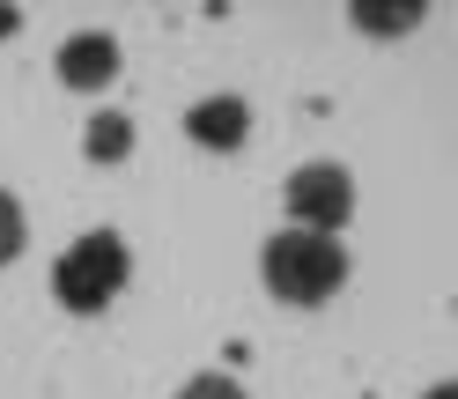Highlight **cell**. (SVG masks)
Masks as SVG:
<instances>
[{
    "label": "cell",
    "mask_w": 458,
    "mask_h": 399,
    "mask_svg": "<svg viewBox=\"0 0 458 399\" xmlns=\"http://www.w3.org/2000/svg\"><path fill=\"white\" fill-rule=\"evenodd\" d=\"M259 274H267V289L281 303H326L340 296V281H348V251H340V237H318V230H281L259 244Z\"/></svg>",
    "instance_id": "obj_1"
},
{
    "label": "cell",
    "mask_w": 458,
    "mask_h": 399,
    "mask_svg": "<svg viewBox=\"0 0 458 399\" xmlns=\"http://www.w3.org/2000/svg\"><path fill=\"white\" fill-rule=\"evenodd\" d=\"M126 281H133V259H126L119 230H89V237H74L60 259H52V296H60L74 318H97L104 303H119Z\"/></svg>",
    "instance_id": "obj_2"
},
{
    "label": "cell",
    "mask_w": 458,
    "mask_h": 399,
    "mask_svg": "<svg viewBox=\"0 0 458 399\" xmlns=\"http://www.w3.org/2000/svg\"><path fill=\"white\" fill-rule=\"evenodd\" d=\"M281 208H289V230H318L333 237L340 222L355 215V178L340 163H303L289 185H281Z\"/></svg>",
    "instance_id": "obj_3"
},
{
    "label": "cell",
    "mask_w": 458,
    "mask_h": 399,
    "mask_svg": "<svg viewBox=\"0 0 458 399\" xmlns=\"http://www.w3.org/2000/svg\"><path fill=\"white\" fill-rule=\"evenodd\" d=\"M185 133L199 140V149L229 156V149H244V133H251V104L244 97H208V104L185 111Z\"/></svg>",
    "instance_id": "obj_4"
},
{
    "label": "cell",
    "mask_w": 458,
    "mask_h": 399,
    "mask_svg": "<svg viewBox=\"0 0 458 399\" xmlns=\"http://www.w3.org/2000/svg\"><path fill=\"white\" fill-rule=\"evenodd\" d=\"M119 74V38L111 30H81L60 45V81L67 89H104V81Z\"/></svg>",
    "instance_id": "obj_5"
},
{
    "label": "cell",
    "mask_w": 458,
    "mask_h": 399,
    "mask_svg": "<svg viewBox=\"0 0 458 399\" xmlns=\"http://www.w3.org/2000/svg\"><path fill=\"white\" fill-rule=\"evenodd\" d=\"M421 15H428V0H355V22L369 38H399V30H414Z\"/></svg>",
    "instance_id": "obj_6"
},
{
    "label": "cell",
    "mask_w": 458,
    "mask_h": 399,
    "mask_svg": "<svg viewBox=\"0 0 458 399\" xmlns=\"http://www.w3.org/2000/svg\"><path fill=\"white\" fill-rule=\"evenodd\" d=\"M81 149H89V163H126V149H133V119H126V111H97L89 133H81Z\"/></svg>",
    "instance_id": "obj_7"
},
{
    "label": "cell",
    "mask_w": 458,
    "mask_h": 399,
    "mask_svg": "<svg viewBox=\"0 0 458 399\" xmlns=\"http://www.w3.org/2000/svg\"><path fill=\"white\" fill-rule=\"evenodd\" d=\"M22 237H30V222H22V200H15V192H0V267L22 251Z\"/></svg>",
    "instance_id": "obj_8"
},
{
    "label": "cell",
    "mask_w": 458,
    "mask_h": 399,
    "mask_svg": "<svg viewBox=\"0 0 458 399\" xmlns=\"http://www.w3.org/2000/svg\"><path fill=\"white\" fill-rule=\"evenodd\" d=\"M178 399H244V385H237V378H222V369H199V378H192Z\"/></svg>",
    "instance_id": "obj_9"
},
{
    "label": "cell",
    "mask_w": 458,
    "mask_h": 399,
    "mask_svg": "<svg viewBox=\"0 0 458 399\" xmlns=\"http://www.w3.org/2000/svg\"><path fill=\"white\" fill-rule=\"evenodd\" d=\"M421 399H458V385H437V392H421Z\"/></svg>",
    "instance_id": "obj_10"
}]
</instances>
